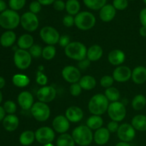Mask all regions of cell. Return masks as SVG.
Here are the masks:
<instances>
[{
	"label": "cell",
	"mask_w": 146,
	"mask_h": 146,
	"mask_svg": "<svg viewBox=\"0 0 146 146\" xmlns=\"http://www.w3.org/2000/svg\"><path fill=\"white\" fill-rule=\"evenodd\" d=\"M116 9L113 4H106L100 9L99 17L101 21L104 22H109L112 21L115 17Z\"/></svg>",
	"instance_id": "d6986e66"
},
{
	"label": "cell",
	"mask_w": 146,
	"mask_h": 146,
	"mask_svg": "<svg viewBox=\"0 0 146 146\" xmlns=\"http://www.w3.org/2000/svg\"><path fill=\"white\" fill-rule=\"evenodd\" d=\"M75 25L78 29L88 31L95 26L96 17L89 11H81L74 17Z\"/></svg>",
	"instance_id": "5b68a950"
},
{
	"label": "cell",
	"mask_w": 146,
	"mask_h": 146,
	"mask_svg": "<svg viewBox=\"0 0 146 146\" xmlns=\"http://www.w3.org/2000/svg\"><path fill=\"white\" fill-rule=\"evenodd\" d=\"M84 4L92 10H100L106 5V0H83Z\"/></svg>",
	"instance_id": "d590c367"
},
{
	"label": "cell",
	"mask_w": 146,
	"mask_h": 146,
	"mask_svg": "<svg viewBox=\"0 0 146 146\" xmlns=\"http://www.w3.org/2000/svg\"><path fill=\"white\" fill-rule=\"evenodd\" d=\"M43 48L38 44H34L31 48L29 49V52L31 54L32 58H38L42 56Z\"/></svg>",
	"instance_id": "f35d334b"
},
{
	"label": "cell",
	"mask_w": 146,
	"mask_h": 146,
	"mask_svg": "<svg viewBox=\"0 0 146 146\" xmlns=\"http://www.w3.org/2000/svg\"><path fill=\"white\" fill-rule=\"evenodd\" d=\"M87 48L83 43L79 41L71 42L65 48L66 56L71 59L75 61H81L86 57Z\"/></svg>",
	"instance_id": "3957f363"
},
{
	"label": "cell",
	"mask_w": 146,
	"mask_h": 146,
	"mask_svg": "<svg viewBox=\"0 0 146 146\" xmlns=\"http://www.w3.org/2000/svg\"><path fill=\"white\" fill-rule=\"evenodd\" d=\"M139 19L142 26L146 27V8L143 9L139 14Z\"/></svg>",
	"instance_id": "816d5d0a"
},
{
	"label": "cell",
	"mask_w": 146,
	"mask_h": 146,
	"mask_svg": "<svg viewBox=\"0 0 146 146\" xmlns=\"http://www.w3.org/2000/svg\"><path fill=\"white\" fill-rule=\"evenodd\" d=\"M132 76V71L127 66H119L115 68L113 73L114 81L119 83H124L129 81Z\"/></svg>",
	"instance_id": "9a60e30c"
},
{
	"label": "cell",
	"mask_w": 146,
	"mask_h": 146,
	"mask_svg": "<svg viewBox=\"0 0 146 146\" xmlns=\"http://www.w3.org/2000/svg\"><path fill=\"white\" fill-rule=\"evenodd\" d=\"M32 57L27 50L17 49L14 54V62L16 66L20 70H26L30 66Z\"/></svg>",
	"instance_id": "ba28073f"
},
{
	"label": "cell",
	"mask_w": 146,
	"mask_h": 146,
	"mask_svg": "<svg viewBox=\"0 0 146 146\" xmlns=\"http://www.w3.org/2000/svg\"><path fill=\"white\" fill-rule=\"evenodd\" d=\"M17 39L16 34L11 30H8L1 34L0 37V44L3 47H11Z\"/></svg>",
	"instance_id": "d4e9b609"
},
{
	"label": "cell",
	"mask_w": 146,
	"mask_h": 146,
	"mask_svg": "<svg viewBox=\"0 0 146 146\" xmlns=\"http://www.w3.org/2000/svg\"><path fill=\"white\" fill-rule=\"evenodd\" d=\"M21 17L18 13L12 9H7L0 14V26L7 30L17 28L20 23Z\"/></svg>",
	"instance_id": "277c9868"
},
{
	"label": "cell",
	"mask_w": 146,
	"mask_h": 146,
	"mask_svg": "<svg viewBox=\"0 0 146 146\" xmlns=\"http://www.w3.org/2000/svg\"><path fill=\"white\" fill-rule=\"evenodd\" d=\"M33 45H34V37L31 34H23L17 40V46L21 49H29Z\"/></svg>",
	"instance_id": "484cf974"
},
{
	"label": "cell",
	"mask_w": 146,
	"mask_h": 146,
	"mask_svg": "<svg viewBox=\"0 0 146 146\" xmlns=\"http://www.w3.org/2000/svg\"><path fill=\"white\" fill-rule=\"evenodd\" d=\"M143 1L144 3H145V4H146V0H143Z\"/></svg>",
	"instance_id": "6125c7cd"
},
{
	"label": "cell",
	"mask_w": 146,
	"mask_h": 146,
	"mask_svg": "<svg viewBox=\"0 0 146 146\" xmlns=\"http://www.w3.org/2000/svg\"><path fill=\"white\" fill-rule=\"evenodd\" d=\"M113 6L116 10L123 11L128 7V0H113Z\"/></svg>",
	"instance_id": "b9f144b4"
},
{
	"label": "cell",
	"mask_w": 146,
	"mask_h": 146,
	"mask_svg": "<svg viewBox=\"0 0 146 146\" xmlns=\"http://www.w3.org/2000/svg\"><path fill=\"white\" fill-rule=\"evenodd\" d=\"M131 125L135 131H146V115L141 114L135 115L131 121Z\"/></svg>",
	"instance_id": "4316f807"
},
{
	"label": "cell",
	"mask_w": 146,
	"mask_h": 146,
	"mask_svg": "<svg viewBox=\"0 0 146 146\" xmlns=\"http://www.w3.org/2000/svg\"><path fill=\"white\" fill-rule=\"evenodd\" d=\"M111 133L107 128H102L96 130L94 134V141L97 145H104L109 141Z\"/></svg>",
	"instance_id": "ffe728a7"
},
{
	"label": "cell",
	"mask_w": 146,
	"mask_h": 146,
	"mask_svg": "<svg viewBox=\"0 0 146 146\" xmlns=\"http://www.w3.org/2000/svg\"><path fill=\"white\" fill-rule=\"evenodd\" d=\"M30 110H31V115L38 122L46 121L51 115V110L49 106L46 104L41 101L34 103Z\"/></svg>",
	"instance_id": "8992f818"
},
{
	"label": "cell",
	"mask_w": 146,
	"mask_h": 146,
	"mask_svg": "<svg viewBox=\"0 0 146 146\" xmlns=\"http://www.w3.org/2000/svg\"><path fill=\"white\" fill-rule=\"evenodd\" d=\"M40 37L44 43L48 45L54 46L58 43L60 34L55 28L46 26L43 27L40 31Z\"/></svg>",
	"instance_id": "30bf717a"
},
{
	"label": "cell",
	"mask_w": 146,
	"mask_h": 146,
	"mask_svg": "<svg viewBox=\"0 0 146 146\" xmlns=\"http://www.w3.org/2000/svg\"><path fill=\"white\" fill-rule=\"evenodd\" d=\"M62 77L66 81L70 84L78 83L81 79V72L79 68L74 66H66L62 70Z\"/></svg>",
	"instance_id": "5bb4252c"
},
{
	"label": "cell",
	"mask_w": 146,
	"mask_h": 146,
	"mask_svg": "<svg viewBox=\"0 0 146 146\" xmlns=\"http://www.w3.org/2000/svg\"><path fill=\"white\" fill-rule=\"evenodd\" d=\"M108 60L112 65L119 66L125 61V54L123 51L120 49L112 50L108 54Z\"/></svg>",
	"instance_id": "44dd1931"
},
{
	"label": "cell",
	"mask_w": 146,
	"mask_h": 146,
	"mask_svg": "<svg viewBox=\"0 0 146 146\" xmlns=\"http://www.w3.org/2000/svg\"><path fill=\"white\" fill-rule=\"evenodd\" d=\"M41 5H44V6H48V5H51V4H54V1L56 0H37Z\"/></svg>",
	"instance_id": "f5cc1de1"
},
{
	"label": "cell",
	"mask_w": 146,
	"mask_h": 146,
	"mask_svg": "<svg viewBox=\"0 0 146 146\" xmlns=\"http://www.w3.org/2000/svg\"><path fill=\"white\" fill-rule=\"evenodd\" d=\"M56 54V49L55 46L52 45H47L43 48L42 57L46 60H51L55 57Z\"/></svg>",
	"instance_id": "8d00e7d4"
},
{
	"label": "cell",
	"mask_w": 146,
	"mask_h": 146,
	"mask_svg": "<svg viewBox=\"0 0 146 146\" xmlns=\"http://www.w3.org/2000/svg\"><path fill=\"white\" fill-rule=\"evenodd\" d=\"M139 34H140V35L141 36L146 37V27L142 26V27L140 28Z\"/></svg>",
	"instance_id": "11a10c76"
},
{
	"label": "cell",
	"mask_w": 146,
	"mask_h": 146,
	"mask_svg": "<svg viewBox=\"0 0 146 146\" xmlns=\"http://www.w3.org/2000/svg\"><path fill=\"white\" fill-rule=\"evenodd\" d=\"M35 140V132H33L30 130L22 132L19 136L20 144L24 146L31 145Z\"/></svg>",
	"instance_id": "f1b7e54d"
},
{
	"label": "cell",
	"mask_w": 146,
	"mask_h": 146,
	"mask_svg": "<svg viewBox=\"0 0 146 146\" xmlns=\"http://www.w3.org/2000/svg\"><path fill=\"white\" fill-rule=\"evenodd\" d=\"M29 10L33 14H38L41 10V4L38 1H33L29 4Z\"/></svg>",
	"instance_id": "f6af8a7d"
},
{
	"label": "cell",
	"mask_w": 146,
	"mask_h": 146,
	"mask_svg": "<svg viewBox=\"0 0 146 146\" xmlns=\"http://www.w3.org/2000/svg\"><path fill=\"white\" fill-rule=\"evenodd\" d=\"M109 101L104 94H98L91 97L88 104L90 113L93 115H101L108 111Z\"/></svg>",
	"instance_id": "6da1fadb"
},
{
	"label": "cell",
	"mask_w": 146,
	"mask_h": 146,
	"mask_svg": "<svg viewBox=\"0 0 146 146\" xmlns=\"http://www.w3.org/2000/svg\"><path fill=\"white\" fill-rule=\"evenodd\" d=\"M117 135L122 142L129 143L135 138V130L131 124L123 123L119 125Z\"/></svg>",
	"instance_id": "7c38bea8"
},
{
	"label": "cell",
	"mask_w": 146,
	"mask_h": 146,
	"mask_svg": "<svg viewBox=\"0 0 146 146\" xmlns=\"http://www.w3.org/2000/svg\"><path fill=\"white\" fill-rule=\"evenodd\" d=\"M90 64H91V61L88 60V58H84V59L78 61V68H79V69L85 70L86 69V68H88V67L89 66Z\"/></svg>",
	"instance_id": "f907efd6"
},
{
	"label": "cell",
	"mask_w": 146,
	"mask_h": 146,
	"mask_svg": "<svg viewBox=\"0 0 146 146\" xmlns=\"http://www.w3.org/2000/svg\"><path fill=\"white\" fill-rule=\"evenodd\" d=\"M54 9L56 11H61L66 9V3L62 0H56L53 4Z\"/></svg>",
	"instance_id": "7dc6e473"
},
{
	"label": "cell",
	"mask_w": 146,
	"mask_h": 146,
	"mask_svg": "<svg viewBox=\"0 0 146 146\" xmlns=\"http://www.w3.org/2000/svg\"><path fill=\"white\" fill-rule=\"evenodd\" d=\"M53 129L58 133H66L70 128V122L65 115H58L52 121Z\"/></svg>",
	"instance_id": "2e32d148"
},
{
	"label": "cell",
	"mask_w": 146,
	"mask_h": 146,
	"mask_svg": "<svg viewBox=\"0 0 146 146\" xmlns=\"http://www.w3.org/2000/svg\"><path fill=\"white\" fill-rule=\"evenodd\" d=\"M115 146H131L128 143H125V142H119L115 145Z\"/></svg>",
	"instance_id": "680465c9"
},
{
	"label": "cell",
	"mask_w": 146,
	"mask_h": 146,
	"mask_svg": "<svg viewBox=\"0 0 146 146\" xmlns=\"http://www.w3.org/2000/svg\"><path fill=\"white\" fill-rule=\"evenodd\" d=\"M26 0H9V6L11 9L14 11H18L21 9L25 6Z\"/></svg>",
	"instance_id": "74e56055"
},
{
	"label": "cell",
	"mask_w": 146,
	"mask_h": 146,
	"mask_svg": "<svg viewBox=\"0 0 146 146\" xmlns=\"http://www.w3.org/2000/svg\"><path fill=\"white\" fill-rule=\"evenodd\" d=\"M78 84H80L82 89L86 90V91H90V90L94 89L96 87V80L92 76L86 75L81 77Z\"/></svg>",
	"instance_id": "83f0119b"
},
{
	"label": "cell",
	"mask_w": 146,
	"mask_h": 146,
	"mask_svg": "<svg viewBox=\"0 0 146 146\" xmlns=\"http://www.w3.org/2000/svg\"><path fill=\"white\" fill-rule=\"evenodd\" d=\"M5 114L6 112L4 111V108L2 106H0V121L4 120V118H5Z\"/></svg>",
	"instance_id": "9f6ffc18"
},
{
	"label": "cell",
	"mask_w": 146,
	"mask_h": 146,
	"mask_svg": "<svg viewBox=\"0 0 146 146\" xmlns=\"http://www.w3.org/2000/svg\"><path fill=\"white\" fill-rule=\"evenodd\" d=\"M118 128H119V125L116 121H111L107 125V129L109 131L110 133H117Z\"/></svg>",
	"instance_id": "681fc988"
},
{
	"label": "cell",
	"mask_w": 146,
	"mask_h": 146,
	"mask_svg": "<svg viewBox=\"0 0 146 146\" xmlns=\"http://www.w3.org/2000/svg\"><path fill=\"white\" fill-rule=\"evenodd\" d=\"M43 146H54L53 145L52 143H48V144H46V145H44Z\"/></svg>",
	"instance_id": "94428289"
},
{
	"label": "cell",
	"mask_w": 146,
	"mask_h": 146,
	"mask_svg": "<svg viewBox=\"0 0 146 146\" xmlns=\"http://www.w3.org/2000/svg\"><path fill=\"white\" fill-rule=\"evenodd\" d=\"M36 96L38 101L48 104L55 99L56 90L52 86H44L37 91Z\"/></svg>",
	"instance_id": "4fadbf2b"
},
{
	"label": "cell",
	"mask_w": 146,
	"mask_h": 146,
	"mask_svg": "<svg viewBox=\"0 0 146 146\" xmlns=\"http://www.w3.org/2000/svg\"><path fill=\"white\" fill-rule=\"evenodd\" d=\"M36 83L39 85L42 86H44L47 84L48 83V78H47L45 74H43L41 71H38L36 74Z\"/></svg>",
	"instance_id": "ee69618b"
},
{
	"label": "cell",
	"mask_w": 146,
	"mask_h": 146,
	"mask_svg": "<svg viewBox=\"0 0 146 146\" xmlns=\"http://www.w3.org/2000/svg\"><path fill=\"white\" fill-rule=\"evenodd\" d=\"M19 125V120L14 114H9L3 120V126L9 132L16 131Z\"/></svg>",
	"instance_id": "7402d4cb"
},
{
	"label": "cell",
	"mask_w": 146,
	"mask_h": 146,
	"mask_svg": "<svg viewBox=\"0 0 146 146\" xmlns=\"http://www.w3.org/2000/svg\"><path fill=\"white\" fill-rule=\"evenodd\" d=\"M63 24L66 27H73L75 24V21H74V17L72 15H66L65 17L63 19Z\"/></svg>",
	"instance_id": "bcb514c9"
},
{
	"label": "cell",
	"mask_w": 146,
	"mask_h": 146,
	"mask_svg": "<svg viewBox=\"0 0 146 146\" xmlns=\"http://www.w3.org/2000/svg\"><path fill=\"white\" fill-rule=\"evenodd\" d=\"M12 82L15 86L24 88L30 83V79L27 76L24 74H15L12 78Z\"/></svg>",
	"instance_id": "d6a6232c"
},
{
	"label": "cell",
	"mask_w": 146,
	"mask_h": 146,
	"mask_svg": "<svg viewBox=\"0 0 146 146\" xmlns=\"http://www.w3.org/2000/svg\"><path fill=\"white\" fill-rule=\"evenodd\" d=\"M132 107L135 111H141L146 106V98L143 94H138L132 100Z\"/></svg>",
	"instance_id": "836d02e7"
},
{
	"label": "cell",
	"mask_w": 146,
	"mask_h": 146,
	"mask_svg": "<svg viewBox=\"0 0 146 146\" xmlns=\"http://www.w3.org/2000/svg\"><path fill=\"white\" fill-rule=\"evenodd\" d=\"M104 120L101 115H92L87 119L86 125L91 130H96L102 128Z\"/></svg>",
	"instance_id": "f546056e"
},
{
	"label": "cell",
	"mask_w": 146,
	"mask_h": 146,
	"mask_svg": "<svg viewBox=\"0 0 146 146\" xmlns=\"http://www.w3.org/2000/svg\"><path fill=\"white\" fill-rule=\"evenodd\" d=\"M108 116L112 121L121 122L126 116V108L123 103L119 101L111 102L107 111Z\"/></svg>",
	"instance_id": "52a82bcc"
},
{
	"label": "cell",
	"mask_w": 146,
	"mask_h": 146,
	"mask_svg": "<svg viewBox=\"0 0 146 146\" xmlns=\"http://www.w3.org/2000/svg\"><path fill=\"white\" fill-rule=\"evenodd\" d=\"M7 10V4L4 0H0V12L2 13Z\"/></svg>",
	"instance_id": "db71d44e"
},
{
	"label": "cell",
	"mask_w": 146,
	"mask_h": 146,
	"mask_svg": "<svg viewBox=\"0 0 146 146\" xmlns=\"http://www.w3.org/2000/svg\"><path fill=\"white\" fill-rule=\"evenodd\" d=\"M5 79L2 76H0V89L3 88L5 86Z\"/></svg>",
	"instance_id": "6f0895ef"
},
{
	"label": "cell",
	"mask_w": 146,
	"mask_h": 146,
	"mask_svg": "<svg viewBox=\"0 0 146 146\" xmlns=\"http://www.w3.org/2000/svg\"><path fill=\"white\" fill-rule=\"evenodd\" d=\"M20 24L24 30L29 32H33L38 29L39 21L36 14L28 11L22 14L20 19Z\"/></svg>",
	"instance_id": "9c48e42d"
},
{
	"label": "cell",
	"mask_w": 146,
	"mask_h": 146,
	"mask_svg": "<svg viewBox=\"0 0 146 146\" xmlns=\"http://www.w3.org/2000/svg\"><path fill=\"white\" fill-rule=\"evenodd\" d=\"M17 101L19 106L25 111L31 109L34 104V96L32 94L27 91H22L19 94Z\"/></svg>",
	"instance_id": "e0dca14e"
},
{
	"label": "cell",
	"mask_w": 146,
	"mask_h": 146,
	"mask_svg": "<svg viewBox=\"0 0 146 146\" xmlns=\"http://www.w3.org/2000/svg\"><path fill=\"white\" fill-rule=\"evenodd\" d=\"M133 81L138 85L144 84L146 81V67L138 66L134 68L131 76Z\"/></svg>",
	"instance_id": "603a6c76"
},
{
	"label": "cell",
	"mask_w": 146,
	"mask_h": 146,
	"mask_svg": "<svg viewBox=\"0 0 146 146\" xmlns=\"http://www.w3.org/2000/svg\"><path fill=\"white\" fill-rule=\"evenodd\" d=\"M81 5L78 0H67L66 2V10L69 15H77L79 13Z\"/></svg>",
	"instance_id": "4dcf8cb0"
},
{
	"label": "cell",
	"mask_w": 146,
	"mask_h": 146,
	"mask_svg": "<svg viewBox=\"0 0 146 146\" xmlns=\"http://www.w3.org/2000/svg\"><path fill=\"white\" fill-rule=\"evenodd\" d=\"M129 1H134V0H129Z\"/></svg>",
	"instance_id": "be15d7a7"
},
{
	"label": "cell",
	"mask_w": 146,
	"mask_h": 146,
	"mask_svg": "<svg viewBox=\"0 0 146 146\" xmlns=\"http://www.w3.org/2000/svg\"><path fill=\"white\" fill-rule=\"evenodd\" d=\"M113 82L114 79L113 78V76L108 75L104 76L101 78V81H100V84H101V86L106 88H110V87L112 86V85L113 84Z\"/></svg>",
	"instance_id": "60d3db41"
},
{
	"label": "cell",
	"mask_w": 146,
	"mask_h": 146,
	"mask_svg": "<svg viewBox=\"0 0 146 146\" xmlns=\"http://www.w3.org/2000/svg\"><path fill=\"white\" fill-rule=\"evenodd\" d=\"M76 143L72 135L68 133L61 134L56 140V146H75Z\"/></svg>",
	"instance_id": "1f68e13d"
},
{
	"label": "cell",
	"mask_w": 146,
	"mask_h": 146,
	"mask_svg": "<svg viewBox=\"0 0 146 146\" xmlns=\"http://www.w3.org/2000/svg\"><path fill=\"white\" fill-rule=\"evenodd\" d=\"M65 116L71 123H78L84 118L82 109L78 106H70L65 112Z\"/></svg>",
	"instance_id": "ac0fdd59"
},
{
	"label": "cell",
	"mask_w": 146,
	"mask_h": 146,
	"mask_svg": "<svg viewBox=\"0 0 146 146\" xmlns=\"http://www.w3.org/2000/svg\"><path fill=\"white\" fill-rule=\"evenodd\" d=\"M4 111L8 114H14L17 111V105L12 101H7L3 106Z\"/></svg>",
	"instance_id": "ab89813d"
},
{
	"label": "cell",
	"mask_w": 146,
	"mask_h": 146,
	"mask_svg": "<svg viewBox=\"0 0 146 146\" xmlns=\"http://www.w3.org/2000/svg\"><path fill=\"white\" fill-rule=\"evenodd\" d=\"M71 43L70 41V37L67 35H62L60 36L59 41H58V44H59L60 46L64 47V48Z\"/></svg>",
	"instance_id": "c3c4849f"
},
{
	"label": "cell",
	"mask_w": 146,
	"mask_h": 146,
	"mask_svg": "<svg viewBox=\"0 0 146 146\" xmlns=\"http://www.w3.org/2000/svg\"><path fill=\"white\" fill-rule=\"evenodd\" d=\"M70 94L73 96H78L80 94H81L82 91V88L81 87L80 84L78 83H74L70 86L69 88Z\"/></svg>",
	"instance_id": "7bdbcfd3"
},
{
	"label": "cell",
	"mask_w": 146,
	"mask_h": 146,
	"mask_svg": "<svg viewBox=\"0 0 146 146\" xmlns=\"http://www.w3.org/2000/svg\"><path fill=\"white\" fill-rule=\"evenodd\" d=\"M2 99H3L2 93H1V91H0V104H1V101H2Z\"/></svg>",
	"instance_id": "91938a15"
},
{
	"label": "cell",
	"mask_w": 146,
	"mask_h": 146,
	"mask_svg": "<svg viewBox=\"0 0 146 146\" xmlns=\"http://www.w3.org/2000/svg\"><path fill=\"white\" fill-rule=\"evenodd\" d=\"M71 135L76 144L80 146H88L94 141L92 130L90 129L86 125H81L76 127Z\"/></svg>",
	"instance_id": "7a4b0ae2"
},
{
	"label": "cell",
	"mask_w": 146,
	"mask_h": 146,
	"mask_svg": "<svg viewBox=\"0 0 146 146\" xmlns=\"http://www.w3.org/2000/svg\"><path fill=\"white\" fill-rule=\"evenodd\" d=\"M104 51L101 46L98 44H94L87 50L86 57L91 61H96L102 57Z\"/></svg>",
	"instance_id": "cb8c5ba5"
},
{
	"label": "cell",
	"mask_w": 146,
	"mask_h": 146,
	"mask_svg": "<svg viewBox=\"0 0 146 146\" xmlns=\"http://www.w3.org/2000/svg\"><path fill=\"white\" fill-rule=\"evenodd\" d=\"M104 95L109 101L115 102V101H118L121 94H120L119 91L116 88L111 86L106 89Z\"/></svg>",
	"instance_id": "e575fe53"
},
{
	"label": "cell",
	"mask_w": 146,
	"mask_h": 146,
	"mask_svg": "<svg viewBox=\"0 0 146 146\" xmlns=\"http://www.w3.org/2000/svg\"><path fill=\"white\" fill-rule=\"evenodd\" d=\"M35 138L36 141L42 145L52 143L55 139V131L50 127H41L35 131Z\"/></svg>",
	"instance_id": "8fae6325"
}]
</instances>
